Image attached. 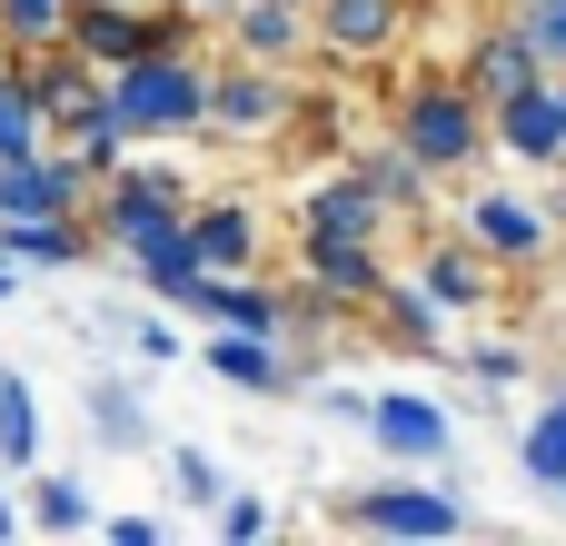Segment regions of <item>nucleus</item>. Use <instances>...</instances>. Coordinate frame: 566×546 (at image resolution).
Returning <instances> with one entry per match:
<instances>
[{
    "label": "nucleus",
    "instance_id": "obj_3",
    "mask_svg": "<svg viewBox=\"0 0 566 546\" xmlns=\"http://www.w3.org/2000/svg\"><path fill=\"white\" fill-rule=\"evenodd\" d=\"M398 149H408L418 169H458V159H478V90H448V80L408 90V99H398Z\"/></svg>",
    "mask_w": 566,
    "mask_h": 546
},
{
    "label": "nucleus",
    "instance_id": "obj_30",
    "mask_svg": "<svg viewBox=\"0 0 566 546\" xmlns=\"http://www.w3.org/2000/svg\"><path fill=\"white\" fill-rule=\"evenodd\" d=\"M60 20H70V0H0V30H10L20 50H50Z\"/></svg>",
    "mask_w": 566,
    "mask_h": 546
},
{
    "label": "nucleus",
    "instance_id": "obj_24",
    "mask_svg": "<svg viewBox=\"0 0 566 546\" xmlns=\"http://www.w3.org/2000/svg\"><path fill=\"white\" fill-rule=\"evenodd\" d=\"M418 269H428V279H418V288H428V298H438V308H478V298H488V269H478V259H468V249H428V259H418Z\"/></svg>",
    "mask_w": 566,
    "mask_h": 546
},
{
    "label": "nucleus",
    "instance_id": "obj_38",
    "mask_svg": "<svg viewBox=\"0 0 566 546\" xmlns=\"http://www.w3.org/2000/svg\"><path fill=\"white\" fill-rule=\"evenodd\" d=\"M10 288H20V259H10V249H0V308H10Z\"/></svg>",
    "mask_w": 566,
    "mask_h": 546
},
{
    "label": "nucleus",
    "instance_id": "obj_27",
    "mask_svg": "<svg viewBox=\"0 0 566 546\" xmlns=\"http://www.w3.org/2000/svg\"><path fill=\"white\" fill-rule=\"evenodd\" d=\"M0 249L30 259V269H50V259H80V229L70 219H0Z\"/></svg>",
    "mask_w": 566,
    "mask_h": 546
},
{
    "label": "nucleus",
    "instance_id": "obj_42",
    "mask_svg": "<svg viewBox=\"0 0 566 546\" xmlns=\"http://www.w3.org/2000/svg\"><path fill=\"white\" fill-rule=\"evenodd\" d=\"M557 219H566V199H557Z\"/></svg>",
    "mask_w": 566,
    "mask_h": 546
},
{
    "label": "nucleus",
    "instance_id": "obj_31",
    "mask_svg": "<svg viewBox=\"0 0 566 546\" xmlns=\"http://www.w3.org/2000/svg\"><path fill=\"white\" fill-rule=\"evenodd\" d=\"M269 527H279V517H269V497H249V487H239V497H219V537H229V546H259Z\"/></svg>",
    "mask_w": 566,
    "mask_h": 546
},
{
    "label": "nucleus",
    "instance_id": "obj_5",
    "mask_svg": "<svg viewBox=\"0 0 566 546\" xmlns=\"http://www.w3.org/2000/svg\"><path fill=\"white\" fill-rule=\"evenodd\" d=\"M338 517H348L358 537H418V546L468 537V507H458L448 487H418V477H398V487H368V497H348Z\"/></svg>",
    "mask_w": 566,
    "mask_h": 546
},
{
    "label": "nucleus",
    "instance_id": "obj_12",
    "mask_svg": "<svg viewBox=\"0 0 566 546\" xmlns=\"http://www.w3.org/2000/svg\"><path fill=\"white\" fill-rule=\"evenodd\" d=\"M497 139H507L517 159L557 169V159H566V109H557V80H527L517 99H497Z\"/></svg>",
    "mask_w": 566,
    "mask_h": 546
},
{
    "label": "nucleus",
    "instance_id": "obj_39",
    "mask_svg": "<svg viewBox=\"0 0 566 546\" xmlns=\"http://www.w3.org/2000/svg\"><path fill=\"white\" fill-rule=\"evenodd\" d=\"M10 537H20V517H10V497H0V546H10Z\"/></svg>",
    "mask_w": 566,
    "mask_h": 546
},
{
    "label": "nucleus",
    "instance_id": "obj_33",
    "mask_svg": "<svg viewBox=\"0 0 566 546\" xmlns=\"http://www.w3.org/2000/svg\"><path fill=\"white\" fill-rule=\"evenodd\" d=\"M119 328H129V348H139L149 368H169V358H179V328H169V318H119Z\"/></svg>",
    "mask_w": 566,
    "mask_h": 546
},
{
    "label": "nucleus",
    "instance_id": "obj_16",
    "mask_svg": "<svg viewBox=\"0 0 566 546\" xmlns=\"http://www.w3.org/2000/svg\"><path fill=\"white\" fill-rule=\"evenodd\" d=\"M80 408H90V428H99L109 458H139V448H149V398H139V378H109V368H99V378L80 388Z\"/></svg>",
    "mask_w": 566,
    "mask_h": 546
},
{
    "label": "nucleus",
    "instance_id": "obj_11",
    "mask_svg": "<svg viewBox=\"0 0 566 546\" xmlns=\"http://www.w3.org/2000/svg\"><path fill=\"white\" fill-rule=\"evenodd\" d=\"M378 279H388V269H378L368 239H308V298H318V308H368Z\"/></svg>",
    "mask_w": 566,
    "mask_h": 546
},
{
    "label": "nucleus",
    "instance_id": "obj_32",
    "mask_svg": "<svg viewBox=\"0 0 566 546\" xmlns=\"http://www.w3.org/2000/svg\"><path fill=\"white\" fill-rule=\"evenodd\" d=\"M169 477H179V497H199V507H219V497H229V477H219L199 448H169Z\"/></svg>",
    "mask_w": 566,
    "mask_h": 546
},
{
    "label": "nucleus",
    "instance_id": "obj_36",
    "mask_svg": "<svg viewBox=\"0 0 566 546\" xmlns=\"http://www.w3.org/2000/svg\"><path fill=\"white\" fill-rule=\"evenodd\" d=\"M318 408H328V418H348V428H368V398H358V388H318Z\"/></svg>",
    "mask_w": 566,
    "mask_h": 546
},
{
    "label": "nucleus",
    "instance_id": "obj_37",
    "mask_svg": "<svg viewBox=\"0 0 566 546\" xmlns=\"http://www.w3.org/2000/svg\"><path fill=\"white\" fill-rule=\"evenodd\" d=\"M169 10H189V20H229L239 0H169Z\"/></svg>",
    "mask_w": 566,
    "mask_h": 546
},
{
    "label": "nucleus",
    "instance_id": "obj_23",
    "mask_svg": "<svg viewBox=\"0 0 566 546\" xmlns=\"http://www.w3.org/2000/svg\"><path fill=\"white\" fill-rule=\"evenodd\" d=\"M418 179H428V169H418V159H408V149H398V139H388V149H368V159H358V189H368V199H378V209H418Z\"/></svg>",
    "mask_w": 566,
    "mask_h": 546
},
{
    "label": "nucleus",
    "instance_id": "obj_8",
    "mask_svg": "<svg viewBox=\"0 0 566 546\" xmlns=\"http://www.w3.org/2000/svg\"><path fill=\"white\" fill-rule=\"evenodd\" d=\"M209 378H229V388H249V398H289L298 388V368H289V338H249V328H209Z\"/></svg>",
    "mask_w": 566,
    "mask_h": 546
},
{
    "label": "nucleus",
    "instance_id": "obj_9",
    "mask_svg": "<svg viewBox=\"0 0 566 546\" xmlns=\"http://www.w3.org/2000/svg\"><path fill=\"white\" fill-rule=\"evenodd\" d=\"M80 159H0V219H70L80 209Z\"/></svg>",
    "mask_w": 566,
    "mask_h": 546
},
{
    "label": "nucleus",
    "instance_id": "obj_6",
    "mask_svg": "<svg viewBox=\"0 0 566 546\" xmlns=\"http://www.w3.org/2000/svg\"><path fill=\"white\" fill-rule=\"evenodd\" d=\"M279 119H289V90H279V70H269V60H239V70H219V80H209V109H199V129L269 139Z\"/></svg>",
    "mask_w": 566,
    "mask_h": 546
},
{
    "label": "nucleus",
    "instance_id": "obj_40",
    "mask_svg": "<svg viewBox=\"0 0 566 546\" xmlns=\"http://www.w3.org/2000/svg\"><path fill=\"white\" fill-rule=\"evenodd\" d=\"M547 80H557V109H566V70H547Z\"/></svg>",
    "mask_w": 566,
    "mask_h": 546
},
{
    "label": "nucleus",
    "instance_id": "obj_26",
    "mask_svg": "<svg viewBox=\"0 0 566 546\" xmlns=\"http://www.w3.org/2000/svg\"><path fill=\"white\" fill-rule=\"evenodd\" d=\"M517 468H527L537 487H557V477H566V388L547 398V408H537V428L517 438Z\"/></svg>",
    "mask_w": 566,
    "mask_h": 546
},
{
    "label": "nucleus",
    "instance_id": "obj_7",
    "mask_svg": "<svg viewBox=\"0 0 566 546\" xmlns=\"http://www.w3.org/2000/svg\"><path fill=\"white\" fill-rule=\"evenodd\" d=\"M368 438L398 458V468H438L448 448H458V428H448V408L438 398H408V388H388V398H368Z\"/></svg>",
    "mask_w": 566,
    "mask_h": 546
},
{
    "label": "nucleus",
    "instance_id": "obj_28",
    "mask_svg": "<svg viewBox=\"0 0 566 546\" xmlns=\"http://www.w3.org/2000/svg\"><path fill=\"white\" fill-rule=\"evenodd\" d=\"M40 149V109H30V80L0 70V159H30Z\"/></svg>",
    "mask_w": 566,
    "mask_h": 546
},
{
    "label": "nucleus",
    "instance_id": "obj_10",
    "mask_svg": "<svg viewBox=\"0 0 566 546\" xmlns=\"http://www.w3.org/2000/svg\"><path fill=\"white\" fill-rule=\"evenodd\" d=\"M398 30H408V0H318V50H338V60H378V50H398Z\"/></svg>",
    "mask_w": 566,
    "mask_h": 546
},
{
    "label": "nucleus",
    "instance_id": "obj_17",
    "mask_svg": "<svg viewBox=\"0 0 566 546\" xmlns=\"http://www.w3.org/2000/svg\"><path fill=\"white\" fill-rule=\"evenodd\" d=\"M468 239L497 249V259H537V249H547V219L517 209V199H497V189H478V199H468Z\"/></svg>",
    "mask_w": 566,
    "mask_h": 546
},
{
    "label": "nucleus",
    "instance_id": "obj_1",
    "mask_svg": "<svg viewBox=\"0 0 566 546\" xmlns=\"http://www.w3.org/2000/svg\"><path fill=\"white\" fill-rule=\"evenodd\" d=\"M109 109H119L129 139H179V129H199V109H209V70L179 60V40H159V50H139V60L109 70Z\"/></svg>",
    "mask_w": 566,
    "mask_h": 546
},
{
    "label": "nucleus",
    "instance_id": "obj_18",
    "mask_svg": "<svg viewBox=\"0 0 566 546\" xmlns=\"http://www.w3.org/2000/svg\"><path fill=\"white\" fill-rule=\"evenodd\" d=\"M229 20H239V30H229V40H239V60H269V70H279V60H289V50L308 40L298 0H239Z\"/></svg>",
    "mask_w": 566,
    "mask_h": 546
},
{
    "label": "nucleus",
    "instance_id": "obj_2",
    "mask_svg": "<svg viewBox=\"0 0 566 546\" xmlns=\"http://www.w3.org/2000/svg\"><path fill=\"white\" fill-rule=\"evenodd\" d=\"M20 80H30L40 129H60V139H80V129H109V119H119V109H109V80H99V70H90L70 40H50V50H40Z\"/></svg>",
    "mask_w": 566,
    "mask_h": 546
},
{
    "label": "nucleus",
    "instance_id": "obj_20",
    "mask_svg": "<svg viewBox=\"0 0 566 546\" xmlns=\"http://www.w3.org/2000/svg\"><path fill=\"white\" fill-rule=\"evenodd\" d=\"M189 239H199V259H209V269H249V259H259V209L219 199V209H199V219H189Z\"/></svg>",
    "mask_w": 566,
    "mask_h": 546
},
{
    "label": "nucleus",
    "instance_id": "obj_29",
    "mask_svg": "<svg viewBox=\"0 0 566 546\" xmlns=\"http://www.w3.org/2000/svg\"><path fill=\"white\" fill-rule=\"evenodd\" d=\"M517 40L537 50V70H566V0H517Z\"/></svg>",
    "mask_w": 566,
    "mask_h": 546
},
{
    "label": "nucleus",
    "instance_id": "obj_14",
    "mask_svg": "<svg viewBox=\"0 0 566 546\" xmlns=\"http://www.w3.org/2000/svg\"><path fill=\"white\" fill-rule=\"evenodd\" d=\"M527 80H547V70H537V50L517 40V20H507V30H478V50H468V90H478V109L517 99Z\"/></svg>",
    "mask_w": 566,
    "mask_h": 546
},
{
    "label": "nucleus",
    "instance_id": "obj_19",
    "mask_svg": "<svg viewBox=\"0 0 566 546\" xmlns=\"http://www.w3.org/2000/svg\"><path fill=\"white\" fill-rule=\"evenodd\" d=\"M298 229H308V239H378V199H368L358 179H338V189H308Z\"/></svg>",
    "mask_w": 566,
    "mask_h": 546
},
{
    "label": "nucleus",
    "instance_id": "obj_15",
    "mask_svg": "<svg viewBox=\"0 0 566 546\" xmlns=\"http://www.w3.org/2000/svg\"><path fill=\"white\" fill-rule=\"evenodd\" d=\"M179 219V179H159V169H119L109 179V239L119 249H139L149 229H169Z\"/></svg>",
    "mask_w": 566,
    "mask_h": 546
},
{
    "label": "nucleus",
    "instance_id": "obj_22",
    "mask_svg": "<svg viewBox=\"0 0 566 546\" xmlns=\"http://www.w3.org/2000/svg\"><path fill=\"white\" fill-rule=\"evenodd\" d=\"M388 328H398V348H418V358H438V298L428 288H398V279H378V298H368Z\"/></svg>",
    "mask_w": 566,
    "mask_h": 546
},
{
    "label": "nucleus",
    "instance_id": "obj_35",
    "mask_svg": "<svg viewBox=\"0 0 566 546\" xmlns=\"http://www.w3.org/2000/svg\"><path fill=\"white\" fill-rule=\"evenodd\" d=\"M99 537H109V546H159V537H169V527H159V517H109Z\"/></svg>",
    "mask_w": 566,
    "mask_h": 546
},
{
    "label": "nucleus",
    "instance_id": "obj_41",
    "mask_svg": "<svg viewBox=\"0 0 566 546\" xmlns=\"http://www.w3.org/2000/svg\"><path fill=\"white\" fill-rule=\"evenodd\" d=\"M547 497H557V507H566V477H557V487H547Z\"/></svg>",
    "mask_w": 566,
    "mask_h": 546
},
{
    "label": "nucleus",
    "instance_id": "obj_4",
    "mask_svg": "<svg viewBox=\"0 0 566 546\" xmlns=\"http://www.w3.org/2000/svg\"><path fill=\"white\" fill-rule=\"evenodd\" d=\"M60 40H70L90 70H119V60H139V50H159V40H179V10L159 20L149 0H70Z\"/></svg>",
    "mask_w": 566,
    "mask_h": 546
},
{
    "label": "nucleus",
    "instance_id": "obj_25",
    "mask_svg": "<svg viewBox=\"0 0 566 546\" xmlns=\"http://www.w3.org/2000/svg\"><path fill=\"white\" fill-rule=\"evenodd\" d=\"M30 527H40V537H90V497H80L70 477H40V468H30Z\"/></svg>",
    "mask_w": 566,
    "mask_h": 546
},
{
    "label": "nucleus",
    "instance_id": "obj_13",
    "mask_svg": "<svg viewBox=\"0 0 566 546\" xmlns=\"http://www.w3.org/2000/svg\"><path fill=\"white\" fill-rule=\"evenodd\" d=\"M129 259H139V288H149L159 308H179V298H189V288L209 279V259H199V239H189V219H169V229H149V239H139Z\"/></svg>",
    "mask_w": 566,
    "mask_h": 546
},
{
    "label": "nucleus",
    "instance_id": "obj_34",
    "mask_svg": "<svg viewBox=\"0 0 566 546\" xmlns=\"http://www.w3.org/2000/svg\"><path fill=\"white\" fill-rule=\"evenodd\" d=\"M468 378H478V388H517L527 358H517V348H468Z\"/></svg>",
    "mask_w": 566,
    "mask_h": 546
},
{
    "label": "nucleus",
    "instance_id": "obj_21",
    "mask_svg": "<svg viewBox=\"0 0 566 546\" xmlns=\"http://www.w3.org/2000/svg\"><path fill=\"white\" fill-rule=\"evenodd\" d=\"M0 468H10V477L40 468V398H30L20 368H0Z\"/></svg>",
    "mask_w": 566,
    "mask_h": 546
}]
</instances>
